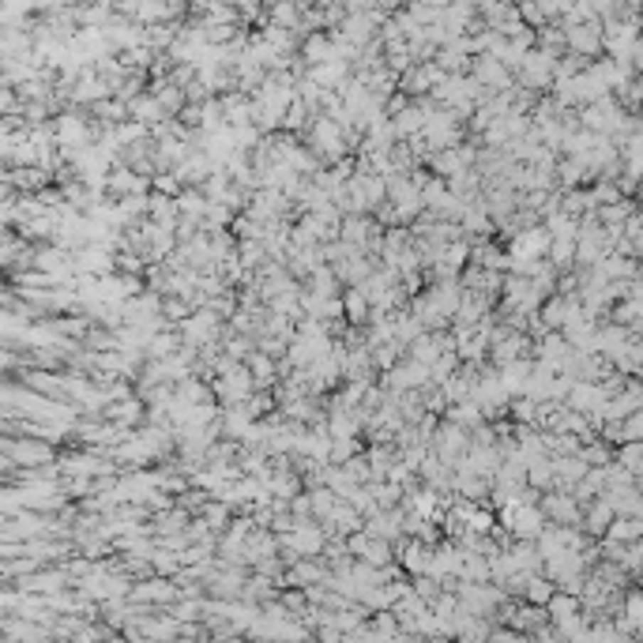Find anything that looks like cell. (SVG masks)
<instances>
[{
  "mask_svg": "<svg viewBox=\"0 0 643 643\" xmlns=\"http://www.w3.org/2000/svg\"><path fill=\"white\" fill-rule=\"evenodd\" d=\"M542 511H546V516H553V519H560V523H575V519H580V508H575L564 493H549L542 501Z\"/></svg>",
  "mask_w": 643,
  "mask_h": 643,
  "instance_id": "obj_1",
  "label": "cell"
},
{
  "mask_svg": "<svg viewBox=\"0 0 643 643\" xmlns=\"http://www.w3.org/2000/svg\"><path fill=\"white\" fill-rule=\"evenodd\" d=\"M478 83H493V87H504L508 75H504V64L501 60H478Z\"/></svg>",
  "mask_w": 643,
  "mask_h": 643,
  "instance_id": "obj_2",
  "label": "cell"
},
{
  "mask_svg": "<svg viewBox=\"0 0 643 643\" xmlns=\"http://www.w3.org/2000/svg\"><path fill=\"white\" fill-rule=\"evenodd\" d=\"M610 519H613V508L606 504V501H598L595 508H590V516H587V531L590 534H602L610 527Z\"/></svg>",
  "mask_w": 643,
  "mask_h": 643,
  "instance_id": "obj_3",
  "label": "cell"
},
{
  "mask_svg": "<svg viewBox=\"0 0 643 643\" xmlns=\"http://www.w3.org/2000/svg\"><path fill=\"white\" fill-rule=\"evenodd\" d=\"M568 38H572L575 49H583V53H595V49H598V31H595V27H587V31H568Z\"/></svg>",
  "mask_w": 643,
  "mask_h": 643,
  "instance_id": "obj_4",
  "label": "cell"
},
{
  "mask_svg": "<svg viewBox=\"0 0 643 643\" xmlns=\"http://www.w3.org/2000/svg\"><path fill=\"white\" fill-rule=\"evenodd\" d=\"M523 590H527V598H531V602H546L549 595H553V583H546V580H534V575H527V587H523Z\"/></svg>",
  "mask_w": 643,
  "mask_h": 643,
  "instance_id": "obj_5",
  "label": "cell"
}]
</instances>
